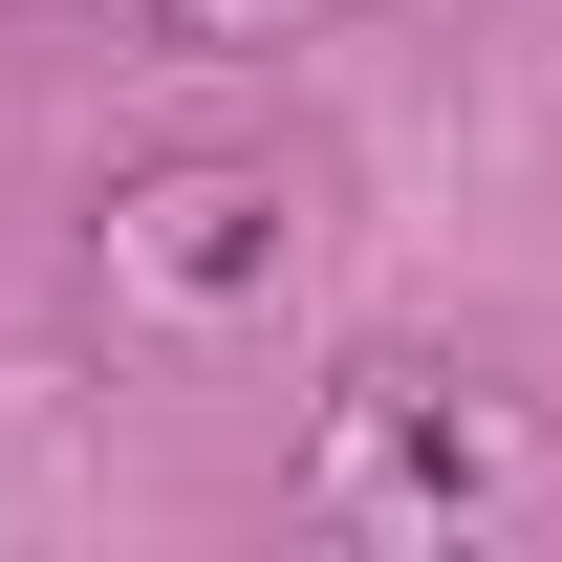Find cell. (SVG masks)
Returning a JSON list of instances; mask_svg holds the SVG:
<instances>
[{"label": "cell", "mask_w": 562, "mask_h": 562, "mask_svg": "<svg viewBox=\"0 0 562 562\" xmlns=\"http://www.w3.org/2000/svg\"><path fill=\"white\" fill-rule=\"evenodd\" d=\"M151 22H173V44H303L325 0H151Z\"/></svg>", "instance_id": "obj_3"}, {"label": "cell", "mask_w": 562, "mask_h": 562, "mask_svg": "<svg viewBox=\"0 0 562 562\" xmlns=\"http://www.w3.org/2000/svg\"><path fill=\"white\" fill-rule=\"evenodd\" d=\"M303 260V195H281V151H131L109 195H87V281H109V325L131 347H238Z\"/></svg>", "instance_id": "obj_1"}, {"label": "cell", "mask_w": 562, "mask_h": 562, "mask_svg": "<svg viewBox=\"0 0 562 562\" xmlns=\"http://www.w3.org/2000/svg\"><path fill=\"white\" fill-rule=\"evenodd\" d=\"M519 497H541L519 390H476V368H347L325 390V454H303V519L325 541H476Z\"/></svg>", "instance_id": "obj_2"}]
</instances>
